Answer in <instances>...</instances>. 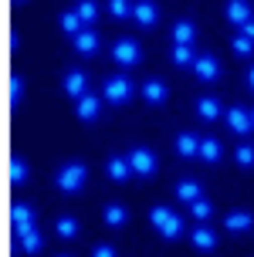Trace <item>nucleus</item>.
Segmentation results:
<instances>
[{
  "instance_id": "1",
  "label": "nucleus",
  "mask_w": 254,
  "mask_h": 257,
  "mask_svg": "<svg viewBox=\"0 0 254 257\" xmlns=\"http://www.w3.org/2000/svg\"><path fill=\"white\" fill-rule=\"evenodd\" d=\"M149 223L163 233L166 240H177L180 233H183V220H180V213H173L170 206H152L149 210Z\"/></svg>"
},
{
  "instance_id": "2",
  "label": "nucleus",
  "mask_w": 254,
  "mask_h": 257,
  "mask_svg": "<svg viewBox=\"0 0 254 257\" xmlns=\"http://www.w3.org/2000/svg\"><path fill=\"white\" fill-rule=\"evenodd\" d=\"M85 180H89L85 163H64V166L58 169V176H54V183H58L61 193H78L81 186H85Z\"/></svg>"
},
{
  "instance_id": "3",
  "label": "nucleus",
  "mask_w": 254,
  "mask_h": 257,
  "mask_svg": "<svg viewBox=\"0 0 254 257\" xmlns=\"http://www.w3.org/2000/svg\"><path fill=\"white\" fill-rule=\"evenodd\" d=\"M102 95H105V102H115V105L129 102L132 98V81H129V75H109L105 85H102Z\"/></svg>"
},
{
  "instance_id": "4",
  "label": "nucleus",
  "mask_w": 254,
  "mask_h": 257,
  "mask_svg": "<svg viewBox=\"0 0 254 257\" xmlns=\"http://www.w3.org/2000/svg\"><path fill=\"white\" fill-rule=\"evenodd\" d=\"M112 58L122 68H132V64H139V58H142V48H139V41L136 38H119L112 44Z\"/></svg>"
},
{
  "instance_id": "5",
  "label": "nucleus",
  "mask_w": 254,
  "mask_h": 257,
  "mask_svg": "<svg viewBox=\"0 0 254 257\" xmlns=\"http://www.w3.org/2000/svg\"><path fill=\"white\" fill-rule=\"evenodd\" d=\"M129 166H132L136 176H156L159 163H156V153H152V149L139 146V149H132V153H129Z\"/></svg>"
},
{
  "instance_id": "6",
  "label": "nucleus",
  "mask_w": 254,
  "mask_h": 257,
  "mask_svg": "<svg viewBox=\"0 0 254 257\" xmlns=\"http://www.w3.org/2000/svg\"><path fill=\"white\" fill-rule=\"evenodd\" d=\"M224 118H227V128L234 132V136H247V132H254L251 112H247V108H241V105L227 108V112H224Z\"/></svg>"
},
{
  "instance_id": "7",
  "label": "nucleus",
  "mask_w": 254,
  "mask_h": 257,
  "mask_svg": "<svg viewBox=\"0 0 254 257\" xmlns=\"http://www.w3.org/2000/svg\"><path fill=\"white\" fill-rule=\"evenodd\" d=\"M75 115L81 118V122H95V118L102 115V95H81L75 102Z\"/></svg>"
},
{
  "instance_id": "8",
  "label": "nucleus",
  "mask_w": 254,
  "mask_h": 257,
  "mask_svg": "<svg viewBox=\"0 0 254 257\" xmlns=\"http://www.w3.org/2000/svg\"><path fill=\"white\" fill-rule=\"evenodd\" d=\"M64 91L71 95V98H81V95H89V75L81 71V68H71V71H64Z\"/></svg>"
},
{
  "instance_id": "9",
  "label": "nucleus",
  "mask_w": 254,
  "mask_h": 257,
  "mask_svg": "<svg viewBox=\"0 0 254 257\" xmlns=\"http://www.w3.org/2000/svg\"><path fill=\"white\" fill-rule=\"evenodd\" d=\"M156 17H159V7L152 4V0H136V7H132V21L139 27H152L156 24Z\"/></svg>"
},
{
  "instance_id": "10",
  "label": "nucleus",
  "mask_w": 254,
  "mask_h": 257,
  "mask_svg": "<svg viewBox=\"0 0 254 257\" xmlns=\"http://www.w3.org/2000/svg\"><path fill=\"white\" fill-rule=\"evenodd\" d=\"M224 11H227V21H230L234 27H244V24L254 17L247 0H227V7H224Z\"/></svg>"
},
{
  "instance_id": "11",
  "label": "nucleus",
  "mask_w": 254,
  "mask_h": 257,
  "mask_svg": "<svg viewBox=\"0 0 254 257\" xmlns=\"http://www.w3.org/2000/svg\"><path fill=\"white\" fill-rule=\"evenodd\" d=\"M11 223H14V230H17V233L31 230V227H34V210H31L27 203H14L11 206Z\"/></svg>"
},
{
  "instance_id": "12",
  "label": "nucleus",
  "mask_w": 254,
  "mask_h": 257,
  "mask_svg": "<svg viewBox=\"0 0 254 257\" xmlns=\"http://www.w3.org/2000/svg\"><path fill=\"white\" fill-rule=\"evenodd\" d=\"M217 71H220V64H217L214 54H197V61H193V75L200 78V81H214Z\"/></svg>"
},
{
  "instance_id": "13",
  "label": "nucleus",
  "mask_w": 254,
  "mask_h": 257,
  "mask_svg": "<svg viewBox=\"0 0 254 257\" xmlns=\"http://www.w3.org/2000/svg\"><path fill=\"white\" fill-rule=\"evenodd\" d=\"M224 223H227V230H234V233H247L254 227V213L251 210H230Z\"/></svg>"
},
{
  "instance_id": "14",
  "label": "nucleus",
  "mask_w": 254,
  "mask_h": 257,
  "mask_svg": "<svg viewBox=\"0 0 254 257\" xmlns=\"http://www.w3.org/2000/svg\"><path fill=\"white\" fill-rule=\"evenodd\" d=\"M105 169H109V176H112L115 183H129V176H136L132 166H129V156H112Z\"/></svg>"
},
{
  "instance_id": "15",
  "label": "nucleus",
  "mask_w": 254,
  "mask_h": 257,
  "mask_svg": "<svg viewBox=\"0 0 254 257\" xmlns=\"http://www.w3.org/2000/svg\"><path fill=\"white\" fill-rule=\"evenodd\" d=\"M17 244H21V250H24V254H38L41 247H44V233H41L38 227H31V230L17 233Z\"/></svg>"
},
{
  "instance_id": "16",
  "label": "nucleus",
  "mask_w": 254,
  "mask_h": 257,
  "mask_svg": "<svg viewBox=\"0 0 254 257\" xmlns=\"http://www.w3.org/2000/svg\"><path fill=\"white\" fill-rule=\"evenodd\" d=\"M71 41H75V51H78V54H85V58L99 51V34H95L92 27H85V31H81V34H75Z\"/></svg>"
},
{
  "instance_id": "17",
  "label": "nucleus",
  "mask_w": 254,
  "mask_h": 257,
  "mask_svg": "<svg viewBox=\"0 0 254 257\" xmlns=\"http://www.w3.org/2000/svg\"><path fill=\"white\" fill-rule=\"evenodd\" d=\"M190 240H193V247H197V250H214V247H217V233L210 230L207 223H200V227H193Z\"/></svg>"
},
{
  "instance_id": "18",
  "label": "nucleus",
  "mask_w": 254,
  "mask_h": 257,
  "mask_svg": "<svg viewBox=\"0 0 254 257\" xmlns=\"http://www.w3.org/2000/svg\"><path fill=\"white\" fill-rule=\"evenodd\" d=\"M142 98L149 105H163L166 102V85L156 81V78H146V81H142Z\"/></svg>"
},
{
  "instance_id": "19",
  "label": "nucleus",
  "mask_w": 254,
  "mask_h": 257,
  "mask_svg": "<svg viewBox=\"0 0 254 257\" xmlns=\"http://www.w3.org/2000/svg\"><path fill=\"white\" fill-rule=\"evenodd\" d=\"M27 176H31V169H27V163L21 159V156H11V163H7V180L14 183V186H24Z\"/></svg>"
},
{
  "instance_id": "20",
  "label": "nucleus",
  "mask_w": 254,
  "mask_h": 257,
  "mask_svg": "<svg viewBox=\"0 0 254 257\" xmlns=\"http://www.w3.org/2000/svg\"><path fill=\"white\" fill-rule=\"evenodd\" d=\"M177 153L183 156V159H193V156L200 159V139H197L193 132H183V136L177 139Z\"/></svg>"
},
{
  "instance_id": "21",
  "label": "nucleus",
  "mask_w": 254,
  "mask_h": 257,
  "mask_svg": "<svg viewBox=\"0 0 254 257\" xmlns=\"http://www.w3.org/2000/svg\"><path fill=\"white\" fill-rule=\"evenodd\" d=\"M102 217H105L109 227H122V223H129V210L122 203H109L105 210H102Z\"/></svg>"
},
{
  "instance_id": "22",
  "label": "nucleus",
  "mask_w": 254,
  "mask_h": 257,
  "mask_svg": "<svg viewBox=\"0 0 254 257\" xmlns=\"http://www.w3.org/2000/svg\"><path fill=\"white\" fill-rule=\"evenodd\" d=\"M177 196L183 200V203H193V200H200L203 190H200V183L197 180H180L177 183Z\"/></svg>"
},
{
  "instance_id": "23",
  "label": "nucleus",
  "mask_w": 254,
  "mask_h": 257,
  "mask_svg": "<svg viewBox=\"0 0 254 257\" xmlns=\"http://www.w3.org/2000/svg\"><path fill=\"white\" fill-rule=\"evenodd\" d=\"M58 24H61V31H64V34H71V38L85 31V21L78 17V11H64V14H61V21H58Z\"/></svg>"
},
{
  "instance_id": "24",
  "label": "nucleus",
  "mask_w": 254,
  "mask_h": 257,
  "mask_svg": "<svg viewBox=\"0 0 254 257\" xmlns=\"http://www.w3.org/2000/svg\"><path fill=\"white\" fill-rule=\"evenodd\" d=\"M197 112H200V118H207V122H214V118L224 115V108H220L217 98H197Z\"/></svg>"
},
{
  "instance_id": "25",
  "label": "nucleus",
  "mask_w": 254,
  "mask_h": 257,
  "mask_svg": "<svg viewBox=\"0 0 254 257\" xmlns=\"http://www.w3.org/2000/svg\"><path fill=\"white\" fill-rule=\"evenodd\" d=\"M193 38H197L193 21H177V24H173V41H177V44H193Z\"/></svg>"
},
{
  "instance_id": "26",
  "label": "nucleus",
  "mask_w": 254,
  "mask_h": 257,
  "mask_svg": "<svg viewBox=\"0 0 254 257\" xmlns=\"http://www.w3.org/2000/svg\"><path fill=\"white\" fill-rule=\"evenodd\" d=\"M193 61H197L193 44H177V48H173V64H180V68H187V64H190V68H193Z\"/></svg>"
},
{
  "instance_id": "27",
  "label": "nucleus",
  "mask_w": 254,
  "mask_h": 257,
  "mask_svg": "<svg viewBox=\"0 0 254 257\" xmlns=\"http://www.w3.org/2000/svg\"><path fill=\"white\" fill-rule=\"evenodd\" d=\"M190 213H193L197 220H200V223H207V220L214 217V203H210V200H203V196H200V200H193V203H190Z\"/></svg>"
},
{
  "instance_id": "28",
  "label": "nucleus",
  "mask_w": 254,
  "mask_h": 257,
  "mask_svg": "<svg viewBox=\"0 0 254 257\" xmlns=\"http://www.w3.org/2000/svg\"><path fill=\"white\" fill-rule=\"evenodd\" d=\"M78 230H81V227H78L75 217H61L58 220V237H61V240H75Z\"/></svg>"
},
{
  "instance_id": "29",
  "label": "nucleus",
  "mask_w": 254,
  "mask_h": 257,
  "mask_svg": "<svg viewBox=\"0 0 254 257\" xmlns=\"http://www.w3.org/2000/svg\"><path fill=\"white\" fill-rule=\"evenodd\" d=\"M75 11H78V17H81L85 24L99 21V4H95V0H78V4H75Z\"/></svg>"
},
{
  "instance_id": "30",
  "label": "nucleus",
  "mask_w": 254,
  "mask_h": 257,
  "mask_svg": "<svg viewBox=\"0 0 254 257\" xmlns=\"http://www.w3.org/2000/svg\"><path fill=\"white\" fill-rule=\"evenodd\" d=\"M132 7L136 4H129V0H109V14H112L115 21H129L132 17Z\"/></svg>"
},
{
  "instance_id": "31",
  "label": "nucleus",
  "mask_w": 254,
  "mask_h": 257,
  "mask_svg": "<svg viewBox=\"0 0 254 257\" xmlns=\"http://www.w3.org/2000/svg\"><path fill=\"white\" fill-rule=\"evenodd\" d=\"M21 98H24V81H21V75H11V81H7V102L21 105Z\"/></svg>"
},
{
  "instance_id": "32",
  "label": "nucleus",
  "mask_w": 254,
  "mask_h": 257,
  "mask_svg": "<svg viewBox=\"0 0 254 257\" xmlns=\"http://www.w3.org/2000/svg\"><path fill=\"white\" fill-rule=\"evenodd\" d=\"M200 159L217 163V159H220V142L217 139H200Z\"/></svg>"
},
{
  "instance_id": "33",
  "label": "nucleus",
  "mask_w": 254,
  "mask_h": 257,
  "mask_svg": "<svg viewBox=\"0 0 254 257\" xmlns=\"http://www.w3.org/2000/svg\"><path fill=\"white\" fill-rule=\"evenodd\" d=\"M234 159H237V166L251 169V166H254V146H251V142H244V146H237V149H234Z\"/></svg>"
},
{
  "instance_id": "34",
  "label": "nucleus",
  "mask_w": 254,
  "mask_h": 257,
  "mask_svg": "<svg viewBox=\"0 0 254 257\" xmlns=\"http://www.w3.org/2000/svg\"><path fill=\"white\" fill-rule=\"evenodd\" d=\"M230 48H234V54H237V58H251V51H254V41H251V38H244V34H237Z\"/></svg>"
},
{
  "instance_id": "35",
  "label": "nucleus",
  "mask_w": 254,
  "mask_h": 257,
  "mask_svg": "<svg viewBox=\"0 0 254 257\" xmlns=\"http://www.w3.org/2000/svg\"><path fill=\"white\" fill-rule=\"evenodd\" d=\"M92 257H115V247H109V244H99L95 250H92Z\"/></svg>"
},
{
  "instance_id": "36",
  "label": "nucleus",
  "mask_w": 254,
  "mask_h": 257,
  "mask_svg": "<svg viewBox=\"0 0 254 257\" xmlns=\"http://www.w3.org/2000/svg\"><path fill=\"white\" fill-rule=\"evenodd\" d=\"M241 34H244V38H251V41H254V17H251V21H247V24L241 27Z\"/></svg>"
},
{
  "instance_id": "37",
  "label": "nucleus",
  "mask_w": 254,
  "mask_h": 257,
  "mask_svg": "<svg viewBox=\"0 0 254 257\" xmlns=\"http://www.w3.org/2000/svg\"><path fill=\"white\" fill-rule=\"evenodd\" d=\"M7 44H11V51H14V48H21V38H17V34L11 31V34H7Z\"/></svg>"
},
{
  "instance_id": "38",
  "label": "nucleus",
  "mask_w": 254,
  "mask_h": 257,
  "mask_svg": "<svg viewBox=\"0 0 254 257\" xmlns=\"http://www.w3.org/2000/svg\"><path fill=\"white\" fill-rule=\"evenodd\" d=\"M247 85H251V88H254V64H251V68H247Z\"/></svg>"
},
{
  "instance_id": "39",
  "label": "nucleus",
  "mask_w": 254,
  "mask_h": 257,
  "mask_svg": "<svg viewBox=\"0 0 254 257\" xmlns=\"http://www.w3.org/2000/svg\"><path fill=\"white\" fill-rule=\"evenodd\" d=\"M251 122H254V108H251Z\"/></svg>"
},
{
  "instance_id": "40",
  "label": "nucleus",
  "mask_w": 254,
  "mask_h": 257,
  "mask_svg": "<svg viewBox=\"0 0 254 257\" xmlns=\"http://www.w3.org/2000/svg\"><path fill=\"white\" fill-rule=\"evenodd\" d=\"M17 4H24V0H17Z\"/></svg>"
},
{
  "instance_id": "41",
  "label": "nucleus",
  "mask_w": 254,
  "mask_h": 257,
  "mask_svg": "<svg viewBox=\"0 0 254 257\" xmlns=\"http://www.w3.org/2000/svg\"><path fill=\"white\" fill-rule=\"evenodd\" d=\"M61 257H68V254H61Z\"/></svg>"
}]
</instances>
